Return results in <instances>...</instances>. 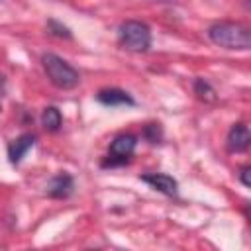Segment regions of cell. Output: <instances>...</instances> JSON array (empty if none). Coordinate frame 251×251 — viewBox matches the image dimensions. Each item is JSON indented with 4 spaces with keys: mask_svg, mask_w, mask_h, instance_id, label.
<instances>
[{
    "mask_svg": "<svg viewBox=\"0 0 251 251\" xmlns=\"http://www.w3.org/2000/svg\"><path fill=\"white\" fill-rule=\"evenodd\" d=\"M41 124H43V127L47 129V131H57L59 127H61V124H63V116H61V112L55 108V106H47L45 110H43V114H41Z\"/></svg>",
    "mask_w": 251,
    "mask_h": 251,
    "instance_id": "30bf717a",
    "label": "cell"
},
{
    "mask_svg": "<svg viewBox=\"0 0 251 251\" xmlns=\"http://www.w3.org/2000/svg\"><path fill=\"white\" fill-rule=\"evenodd\" d=\"M96 100L104 106H133L135 104V100L126 90H120V88H104L96 94Z\"/></svg>",
    "mask_w": 251,
    "mask_h": 251,
    "instance_id": "9c48e42d",
    "label": "cell"
},
{
    "mask_svg": "<svg viewBox=\"0 0 251 251\" xmlns=\"http://www.w3.org/2000/svg\"><path fill=\"white\" fill-rule=\"evenodd\" d=\"M249 175H251V167H243V169L239 171V180H241L245 186H251V178H249Z\"/></svg>",
    "mask_w": 251,
    "mask_h": 251,
    "instance_id": "5bb4252c",
    "label": "cell"
},
{
    "mask_svg": "<svg viewBox=\"0 0 251 251\" xmlns=\"http://www.w3.org/2000/svg\"><path fill=\"white\" fill-rule=\"evenodd\" d=\"M135 143L137 139L131 133H122L118 135L112 143H110V151H108V159L102 161V167H116V165H124L129 161V157L135 151Z\"/></svg>",
    "mask_w": 251,
    "mask_h": 251,
    "instance_id": "277c9868",
    "label": "cell"
},
{
    "mask_svg": "<svg viewBox=\"0 0 251 251\" xmlns=\"http://www.w3.org/2000/svg\"><path fill=\"white\" fill-rule=\"evenodd\" d=\"M139 178L143 182H147L151 188H155V190H159V192H163L167 196H175L176 190H178L176 180L173 176L165 175V173H147V175H141Z\"/></svg>",
    "mask_w": 251,
    "mask_h": 251,
    "instance_id": "5b68a950",
    "label": "cell"
},
{
    "mask_svg": "<svg viewBox=\"0 0 251 251\" xmlns=\"http://www.w3.org/2000/svg\"><path fill=\"white\" fill-rule=\"evenodd\" d=\"M210 39L224 49H249L251 47V31L247 25L237 22H218L208 29Z\"/></svg>",
    "mask_w": 251,
    "mask_h": 251,
    "instance_id": "6da1fadb",
    "label": "cell"
},
{
    "mask_svg": "<svg viewBox=\"0 0 251 251\" xmlns=\"http://www.w3.org/2000/svg\"><path fill=\"white\" fill-rule=\"evenodd\" d=\"M120 43L133 53H145L151 47V29L147 24L137 22V20H127L120 25L118 29Z\"/></svg>",
    "mask_w": 251,
    "mask_h": 251,
    "instance_id": "3957f363",
    "label": "cell"
},
{
    "mask_svg": "<svg viewBox=\"0 0 251 251\" xmlns=\"http://www.w3.org/2000/svg\"><path fill=\"white\" fill-rule=\"evenodd\" d=\"M47 27H49V31H51L53 35H57V37H65V39H71V31H69V27L61 25L59 22H55V20H49Z\"/></svg>",
    "mask_w": 251,
    "mask_h": 251,
    "instance_id": "7c38bea8",
    "label": "cell"
},
{
    "mask_svg": "<svg viewBox=\"0 0 251 251\" xmlns=\"http://www.w3.org/2000/svg\"><path fill=\"white\" fill-rule=\"evenodd\" d=\"M143 135H145V139H149L151 143H157V141L161 139V127H159V124H149V126H145Z\"/></svg>",
    "mask_w": 251,
    "mask_h": 251,
    "instance_id": "4fadbf2b",
    "label": "cell"
},
{
    "mask_svg": "<svg viewBox=\"0 0 251 251\" xmlns=\"http://www.w3.org/2000/svg\"><path fill=\"white\" fill-rule=\"evenodd\" d=\"M249 141H251V135H249V129H247L245 124H233L229 127V133H227V149L231 153H243L249 147Z\"/></svg>",
    "mask_w": 251,
    "mask_h": 251,
    "instance_id": "52a82bcc",
    "label": "cell"
},
{
    "mask_svg": "<svg viewBox=\"0 0 251 251\" xmlns=\"http://www.w3.org/2000/svg\"><path fill=\"white\" fill-rule=\"evenodd\" d=\"M41 63H43V69L51 80L53 86L61 88V90H71L78 84L80 76L76 73L75 67H71L65 59H61L59 55L55 53H45L41 57Z\"/></svg>",
    "mask_w": 251,
    "mask_h": 251,
    "instance_id": "7a4b0ae2",
    "label": "cell"
},
{
    "mask_svg": "<svg viewBox=\"0 0 251 251\" xmlns=\"http://www.w3.org/2000/svg\"><path fill=\"white\" fill-rule=\"evenodd\" d=\"M2 90H4V76L0 75V94H2Z\"/></svg>",
    "mask_w": 251,
    "mask_h": 251,
    "instance_id": "9a60e30c",
    "label": "cell"
},
{
    "mask_svg": "<svg viewBox=\"0 0 251 251\" xmlns=\"http://www.w3.org/2000/svg\"><path fill=\"white\" fill-rule=\"evenodd\" d=\"M73 188H75L73 176L67 175V173H59V175H55V176L47 182L45 192H47L51 198H67V196H71Z\"/></svg>",
    "mask_w": 251,
    "mask_h": 251,
    "instance_id": "8992f818",
    "label": "cell"
},
{
    "mask_svg": "<svg viewBox=\"0 0 251 251\" xmlns=\"http://www.w3.org/2000/svg\"><path fill=\"white\" fill-rule=\"evenodd\" d=\"M194 94L204 100V102H216V90L210 86V82H206L204 78H196L194 80Z\"/></svg>",
    "mask_w": 251,
    "mask_h": 251,
    "instance_id": "8fae6325",
    "label": "cell"
},
{
    "mask_svg": "<svg viewBox=\"0 0 251 251\" xmlns=\"http://www.w3.org/2000/svg\"><path fill=\"white\" fill-rule=\"evenodd\" d=\"M33 145H35V135H31V133H24V135L16 137V139L8 145V159H10V163H12V165H18V163L24 159V155H25Z\"/></svg>",
    "mask_w": 251,
    "mask_h": 251,
    "instance_id": "ba28073f",
    "label": "cell"
}]
</instances>
